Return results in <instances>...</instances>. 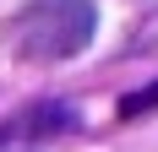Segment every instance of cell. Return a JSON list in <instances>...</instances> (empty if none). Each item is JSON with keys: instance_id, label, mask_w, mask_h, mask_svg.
I'll return each mask as SVG.
<instances>
[{"instance_id": "277c9868", "label": "cell", "mask_w": 158, "mask_h": 152, "mask_svg": "<svg viewBox=\"0 0 158 152\" xmlns=\"http://www.w3.org/2000/svg\"><path fill=\"white\" fill-rule=\"evenodd\" d=\"M11 152H16V147H11Z\"/></svg>"}, {"instance_id": "7a4b0ae2", "label": "cell", "mask_w": 158, "mask_h": 152, "mask_svg": "<svg viewBox=\"0 0 158 152\" xmlns=\"http://www.w3.org/2000/svg\"><path fill=\"white\" fill-rule=\"evenodd\" d=\"M65 130H77V109L71 103H33L22 109L11 125H0V147L6 141H44V136H65Z\"/></svg>"}, {"instance_id": "6da1fadb", "label": "cell", "mask_w": 158, "mask_h": 152, "mask_svg": "<svg viewBox=\"0 0 158 152\" xmlns=\"http://www.w3.org/2000/svg\"><path fill=\"white\" fill-rule=\"evenodd\" d=\"M93 33H98V6L93 0H27L6 22V44L22 60L55 65V60L82 54L93 44Z\"/></svg>"}, {"instance_id": "3957f363", "label": "cell", "mask_w": 158, "mask_h": 152, "mask_svg": "<svg viewBox=\"0 0 158 152\" xmlns=\"http://www.w3.org/2000/svg\"><path fill=\"white\" fill-rule=\"evenodd\" d=\"M158 109V82L153 87H136V92H126L120 98V120H142V114H153Z\"/></svg>"}]
</instances>
